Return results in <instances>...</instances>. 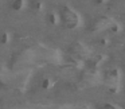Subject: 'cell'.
I'll return each mask as SVG.
<instances>
[{"mask_svg":"<svg viewBox=\"0 0 125 109\" xmlns=\"http://www.w3.org/2000/svg\"><path fill=\"white\" fill-rule=\"evenodd\" d=\"M105 109H114V108H113V106H110V105H106Z\"/></svg>","mask_w":125,"mask_h":109,"instance_id":"1","label":"cell"}]
</instances>
